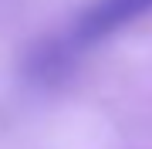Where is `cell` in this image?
<instances>
[{
	"label": "cell",
	"instance_id": "1",
	"mask_svg": "<svg viewBox=\"0 0 152 149\" xmlns=\"http://www.w3.org/2000/svg\"><path fill=\"white\" fill-rule=\"evenodd\" d=\"M152 10V0H95L71 27V44L85 48L95 41H105L108 34L122 31L125 24L139 21Z\"/></svg>",
	"mask_w": 152,
	"mask_h": 149
}]
</instances>
